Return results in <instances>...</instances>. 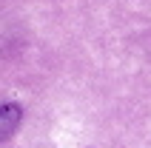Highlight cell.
<instances>
[{
    "label": "cell",
    "instance_id": "cell-1",
    "mask_svg": "<svg viewBox=\"0 0 151 148\" xmlns=\"http://www.w3.org/2000/svg\"><path fill=\"white\" fill-rule=\"evenodd\" d=\"M20 117H23L20 106H14V103H6V106H0V142H6L9 137L17 131V125H20Z\"/></svg>",
    "mask_w": 151,
    "mask_h": 148
}]
</instances>
